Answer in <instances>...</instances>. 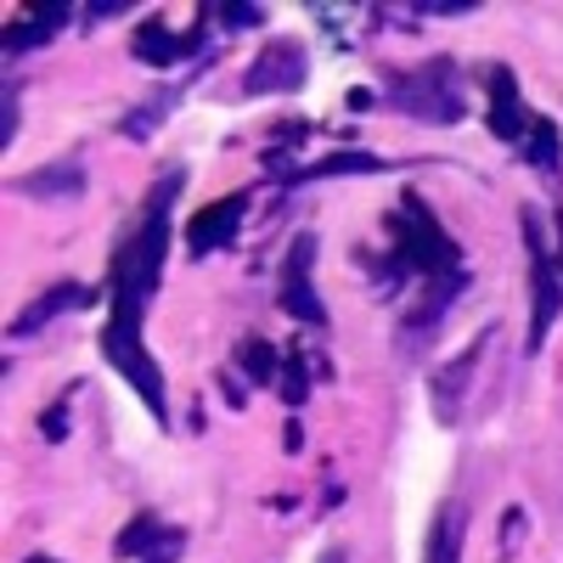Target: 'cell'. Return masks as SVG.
I'll return each mask as SVG.
<instances>
[{"label": "cell", "mask_w": 563, "mask_h": 563, "mask_svg": "<svg viewBox=\"0 0 563 563\" xmlns=\"http://www.w3.org/2000/svg\"><path fill=\"white\" fill-rule=\"evenodd\" d=\"M180 192H186V164H169L147 186L135 220L113 238V254H108V327L97 339L102 361L135 389V400L147 406V417L158 422V429H169V389H164V366L153 361L147 339H141V321H147V305L164 288L169 231H175Z\"/></svg>", "instance_id": "cell-1"}, {"label": "cell", "mask_w": 563, "mask_h": 563, "mask_svg": "<svg viewBox=\"0 0 563 563\" xmlns=\"http://www.w3.org/2000/svg\"><path fill=\"white\" fill-rule=\"evenodd\" d=\"M384 238H389V260L417 276V282H434V276H456L467 271L462 260V243L445 231V220L434 214V203L422 192H400V203L384 214Z\"/></svg>", "instance_id": "cell-2"}, {"label": "cell", "mask_w": 563, "mask_h": 563, "mask_svg": "<svg viewBox=\"0 0 563 563\" xmlns=\"http://www.w3.org/2000/svg\"><path fill=\"white\" fill-rule=\"evenodd\" d=\"M378 97H384L395 113L417 119V124L451 130V124L467 119V97H462V68H456V57H429V63H417V68H389Z\"/></svg>", "instance_id": "cell-3"}, {"label": "cell", "mask_w": 563, "mask_h": 563, "mask_svg": "<svg viewBox=\"0 0 563 563\" xmlns=\"http://www.w3.org/2000/svg\"><path fill=\"white\" fill-rule=\"evenodd\" d=\"M519 231H525V254H530V333H525V355H541L547 333L563 316V276H558V260H552V243H547L536 209H519Z\"/></svg>", "instance_id": "cell-4"}, {"label": "cell", "mask_w": 563, "mask_h": 563, "mask_svg": "<svg viewBox=\"0 0 563 563\" xmlns=\"http://www.w3.org/2000/svg\"><path fill=\"white\" fill-rule=\"evenodd\" d=\"M316 231H299L288 243V260H282V282H276V305L282 316H294V327H310V333H327V305L316 294Z\"/></svg>", "instance_id": "cell-5"}, {"label": "cell", "mask_w": 563, "mask_h": 563, "mask_svg": "<svg viewBox=\"0 0 563 563\" xmlns=\"http://www.w3.org/2000/svg\"><path fill=\"white\" fill-rule=\"evenodd\" d=\"M305 79H310V52H305V40H294V34H276V40H265L260 52H254V63H249V74H243V97H294V90H305Z\"/></svg>", "instance_id": "cell-6"}, {"label": "cell", "mask_w": 563, "mask_h": 563, "mask_svg": "<svg viewBox=\"0 0 563 563\" xmlns=\"http://www.w3.org/2000/svg\"><path fill=\"white\" fill-rule=\"evenodd\" d=\"M496 339H501V321H490L485 333L467 344L456 361H445L434 378H429V400H434V417L445 422V429H462V417H467V395H474V378H479V361L496 350Z\"/></svg>", "instance_id": "cell-7"}, {"label": "cell", "mask_w": 563, "mask_h": 563, "mask_svg": "<svg viewBox=\"0 0 563 563\" xmlns=\"http://www.w3.org/2000/svg\"><path fill=\"white\" fill-rule=\"evenodd\" d=\"M474 288V271H456V276H434V282H417V299L400 316V350L417 355L422 344H434L440 321L456 310V299Z\"/></svg>", "instance_id": "cell-8"}, {"label": "cell", "mask_w": 563, "mask_h": 563, "mask_svg": "<svg viewBox=\"0 0 563 563\" xmlns=\"http://www.w3.org/2000/svg\"><path fill=\"white\" fill-rule=\"evenodd\" d=\"M203 45H209V18L203 12H198V23L186 29V34L164 29V18H147V23H135V34H130V57L158 68V74L164 68H198Z\"/></svg>", "instance_id": "cell-9"}, {"label": "cell", "mask_w": 563, "mask_h": 563, "mask_svg": "<svg viewBox=\"0 0 563 563\" xmlns=\"http://www.w3.org/2000/svg\"><path fill=\"white\" fill-rule=\"evenodd\" d=\"M249 209H254V192H225V198L203 203L192 220H186V231H180L186 254H192V260H214L225 249H238V231H243Z\"/></svg>", "instance_id": "cell-10"}, {"label": "cell", "mask_w": 563, "mask_h": 563, "mask_svg": "<svg viewBox=\"0 0 563 563\" xmlns=\"http://www.w3.org/2000/svg\"><path fill=\"white\" fill-rule=\"evenodd\" d=\"M485 130L496 141H507V147H519V141L530 135V102H525V90H519V74H512L507 63H490L485 74Z\"/></svg>", "instance_id": "cell-11"}, {"label": "cell", "mask_w": 563, "mask_h": 563, "mask_svg": "<svg viewBox=\"0 0 563 563\" xmlns=\"http://www.w3.org/2000/svg\"><path fill=\"white\" fill-rule=\"evenodd\" d=\"M186 541L192 536L180 525H164L158 512H135V519L113 536V558H124V563H180Z\"/></svg>", "instance_id": "cell-12"}, {"label": "cell", "mask_w": 563, "mask_h": 563, "mask_svg": "<svg viewBox=\"0 0 563 563\" xmlns=\"http://www.w3.org/2000/svg\"><path fill=\"white\" fill-rule=\"evenodd\" d=\"M85 186H90L85 158L68 153V158H52V164H40V169L7 180V192L12 198H29V203H74V198H85Z\"/></svg>", "instance_id": "cell-13"}, {"label": "cell", "mask_w": 563, "mask_h": 563, "mask_svg": "<svg viewBox=\"0 0 563 563\" xmlns=\"http://www.w3.org/2000/svg\"><path fill=\"white\" fill-rule=\"evenodd\" d=\"M97 299H102V294H97V288H85V282H74V276H68V282H52V288H45L29 310H18V316H12L7 339H12V344H23V339H34V333H40V327H52L63 310H90Z\"/></svg>", "instance_id": "cell-14"}, {"label": "cell", "mask_w": 563, "mask_h": 563, "mask_svg": "<svg viewBox=\"0 0 563 563\" xmlns=\"http://www.w3.org/2000/svg\"><path fill=\"white\" fill-rule=\"evenodd\" d=\"M198 74H203V63H198V68H186V74H180V79H169V85H158L153 97H141V102L119 119V135H124V141H147L153 130H164V124H169V113H175V102L186 97V85H192Z\"/></svg>", "instance_id": "cell-15"}, {"label": "cell", "mask_w": 563, "mask_h": 563, "mask_svg": "<svg viewBox=\"0 0 563 563\" xmlns=\"http://www.w3.org/2000/svg\"><path fill=\"white\" fill-rule=\"evenodd\" d=\"M74 23V7H34L29 18H18L12 29H7V63H18V57H29V52H40L45 40H57L63 29Z\"/></svg>", "instance_id": "cell-16"}, {"label": "cell", "mask_w": 563, "mask_h": 563, "mask_svg": "<svg viewBox=\"0 0 563 563\" xmlns=\"http://www.w3.org/2000/svg\"><path fill=\"white\" fill-rule=\"evenodd\" d=\"M395 169V158H378V153H327L321 164H288V169H276L271 180L282 186H305V180H333V175H384Z\"/></svg>", "instance_id": "cell-17"}, {"label": "cell", "mask_w": 563, "mask_h": 563, "mask_svg": "<svg viewBox=\"0 0 563 563\" xmlns=\"http://www.w3.org/2000/svg\"><path fill=\"white\" fill-rule=\"evenodd\" d=\"M462 541H467V507L440 501L429 536H422V563H462Z\"/></svg>", "instance_id": "cell-18"}, {"label": "cell", "mask_w": 563, "mask_h": 563, "mask_svg": "<svg viewBox=\"0 0 563 563\" xmlns=\"http://www.w3.org/2000/svg\"><path fill=\"white\" fill-rule=\"evenodd\" d=\"M519 158H525L541 180L563 186V135H558V124H552L547 113H536V119H530V135L519 141Z\"/></svg>", "instance_id": "cell-19"}, {"label": "cell", "mask_w": 563, "mask_h": 563, "mask_svg": "<svg viewBox=\"0 0 563 563\" xmlns=\"http://www.w3.org/2000/svg\"><path fill=\"white\" fill-rule=\"evenodd\" d=\"M231 372H238V378H249V389H265V384L282 378V355H276L271 339L249 333V339L231 344Z\"/></svg>", "instance_id": "cell-20"}, {"label": "cell", "mask_w": 563, "mask_h": 563, "mask_svg": "<svg viewBox=\"0 0 563 563\" xmlns=\"http://www.w3.org/2000/svg\"><path fill=\"white\" fill-rule=\"evenodd\" d=\"M310 389H316V378H310V355L294 344L288 355H282V378H276V395H282V406H288V411H299V406L310 400Z\"/></svg>", "instance_id": "cell-21"}, {"label": "cell", "mask_w": 563, "mask_h": 563, "mask_svg": "<svg viewBox=\"0 0 563 563\" xmlns=\"http://www.w3.org/2000/svg\"><path fill=\"white\" fill-rule=\"evenodd\" d=\"M74 395H79V384H68V389H63V395H57L52 406L40 411V440H45V445H63V440H68V417H74Z\"/></svg>", "instance_id": "cell-22"}, {"label": "cell", "mask_w": 563, "mask_h": 563, "mask_svg": "<svg viewBox=\"0 0 563 563\" xmlns=\"http://www.w3.org/2000/svg\"><path fill=\"white\" fill-rule=\"evenodd\" d=\"M203 18H220V29H260L265 23V7H243V0H209L198 7Z\"/></svg>", "instance_id": "cell-23"}, {"label": "cell", "mask_w": 563, "mask_h": 563, "mask_svg": "<svg viewBox=\"0 0 563 563\" xmlns=\"http://www.w3.org/2000/svg\"><path fill=\"white\" fill-rule=\"evenodd\" d=\"M18 119H23V90H18V74H7V97H0V147L18 141Z\"/></svg>", "instance_id": "cell-24"}, {"label": "cell", "mask_w": 563, "mask_h": 563, "mask_svg": "<svg viewBox=\"0 0 563 563\" xmlns=\"http://www.w3.org/2000/svg\"><path fill=\"white\" fill-rule=\"evenodd\" d=\"M525 519H530L525 507H507V512H501V547H496L501 558L512 552V541H525Z\"/></svg>", "instance_id": "cell-25"}, {"label": "cell", "mask_w": 563, "mask_h": 563, "mask_svg": "<svg viewBox=\"0 0 563 563\" xmlns=\"http://www.w3.org/2000/svg\"><path fill=\"white\" fill-rule=\"evenodd\" d=\"M124 12H130V0H90V7H85L79 18H85V29H90V23H102V18H124Z\"/></svg>", "instance_id": "cell-26"}, {"label": "cell", "mask_w": 563, "mask_h": 563, "mask_svg": "<svg viewBox=\"0 0 563 563\" xmlns=\"http://www.w3.org/2000/svg\"><path fill=\"white\" fill-rule=\"evenodd\" d=\"M220 395H225V406H231V411H243V406H249V389L238 384V372H231V366L220 372Z\"/></svg>", "instance_id": "cell-27"}, {"label": "cell", "mask_w": 563, "mask_h": 563, "mask_svg": "<svg viewBox=\"0 0 563 563\" xmlns=\"http://www.w3.org/2000/svg\"><path fill=\"white\" fill-rule=\"evenodd\" d=\"M552 260H558V276H563V203H558V243H552Z\"/></svg>", "instance_id": "cell-28"}, {"label": "cell", "mask_w": 563, "mask_h": 563, "mask_svg": "<svg viewBox=\"0 0 563 563\" xmlns=\"http://www.w3.org/2000/svg\"><path fill=\"white\" fill-rule=\"evenodd\" d=\"M23 563H63V558H52V552H29Z\"/></svg>", "instance_id": "cell-29"}, {"label": "cell", "mask_w": 563, "mask_h": 563, "mask_svg": "<svg viewBox=\"0 0 563 563\" xmlns=\"http://www.w3.org/2000/svg\"><path fill=\"white\" fill-rule=\"evenodd\" d=\"M321 563H344V552H327V558H321Z\"/></svg>", "instance_id": "cell-30"}]
</instances>
